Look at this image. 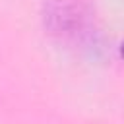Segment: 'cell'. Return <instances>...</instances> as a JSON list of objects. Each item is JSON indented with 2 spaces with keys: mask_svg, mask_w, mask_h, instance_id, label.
<instances>
[{
  "mask_svg": "<svg viewBox=\"0 0 124 124\" xmlns=\"http://www.w3.org/2000/svg\"><path fill=\"white\" fill-rule=\"evenodd\" d=\"M120 52H122V58H124V43H122V48H120Z\"/></svg>",
  "mask_w": 124,
  "mask_h": 124,
  "instance_id": "1",
  "label": "cell"
}]
</instances>
